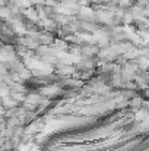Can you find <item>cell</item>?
<instances>
[{
    "label": "cell",
    "mask_w": 149,
    "mask_h": 151,
    "mask_svg": "<svg viewBox=\"0 0 149 151\" xmlns=\"http://www.w3.org/2000/svg\"><path fill=\"white\" fill-rule=\"evenodd\" d=\"M25 16H26V19H29L31 22H38L40 21V18H38V12H37V9H34L32 6L31 7H28V9H24V12H22Z\"/></svg>",
    "instance_id": "6da1fadb"
},
{
    "label": "cell",
    "mask_w": 149,
    "mask_h": 151,
    "mask_svg": "<svg viewBox=\"0 0 149 151\" xmlns=\"http://www.w3.org/2000/svg\"><path fill=\"white\" fill-rule=\"evenodd\" d=\"M97 53H98V49H97L95 44H88V46H85V47L81 49V54H82L83 57H92V56L97 54Z\"/></svg>",
    "instance_id": "7a4b0ae2"
},
{
    "label": "cell",
    "mask_w": 149,
    "mask_h": 151,
    "mask_svg": "<svg viewBox=\"0 0 149 151\" xmlns=\"http://www.w3.org/2000/svg\"><path fill=\"white\" fill-rule=\"evenodd\" d=\"M58 93H61V90H60L58 87H56V85L41 88V96H46V97H53V96H56V94H58Z\"/></svg>",
    "instance_id": "3957f363"
},
{
    "label": "cell",
    "mask_w": 149,
    "mask_h": 151,
    "mask_svg": "<svg viewBox=\"0 0 149 151\" xmlns=\"http://www.w3.org/2000/svg\"><path fill=\"white\" fill-rule=\"evenodd\" d=\"M0 100H1V106L6 109V107H16L18 106V101L13 100V97L10 96V94H7V96H4V97H0Z\"/></svg>",
    "instance_id": "277c9868"
},
{
    "label": "cell",
    "mask_w": 149,
    "mask_h": 151,
    "mask_svg": "<svg viewBox=\"0 0 149 151\" xmlns=\"http://www.w3.org/2000/svg\"><path fill=\"white\" fill-rule=\"evenodd\" d=\"M9 16H10V9L7 7V6H1L0 7V18H3V19H9Z\"/></svg>",
    "instance_id": "5b68a950"
},
{
    "label": "cell",
    "mask_w": 149,
    "mask_h": 151,
    "mask_svg": "<svg viewBox=\"0 0 149 151\" xmlns=\"http://www.w3.org/2000/svg\"><path fill=\"white\" fill-rule=\"evenodd\" d=\"M142 101L143 100H142V99H139V97H138V99H133V100L130 101V106H132L135 110H136V109L139 110V109L142 107Z\"/></svg>",
    "instance_id": "8992f818"
}]
</instances>
